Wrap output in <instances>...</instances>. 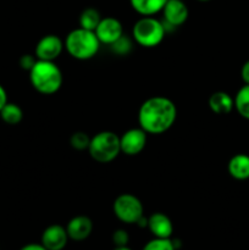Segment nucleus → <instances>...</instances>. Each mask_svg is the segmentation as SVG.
I'll return each instance as SVG.
<instances>
[{
    "mask_svg": "<svg viewBox=\"0 0 249 250\" xmlns=\"http://www.w3.org/2000/svg\"><path fill=\"white\" fill-rule=\"evenodd\" d=\"M176 119L177 107L166 97H151L139 107V127L149 134L165 133L173 126Z\"/></svg>",
    "mask_w": 249,
    "mask_h": 250,
    "instance_id": "obj_1",
    "label": "nucleus"
},
{
    "mask_svg": "<svg viewBox=\"0 0 249 250\" xmlns=\"http://www.w3.org/2000/svg\"><path fill=\"white\" fill-rule=\"evenodd\" d=\"M29 81L37 92L51 95L62 85V72L54 61L37 60L29 71Z\"/></svg>",
    "mask_w": 249,
    "mask_h": 250,
    "instance_id": "obj_2",
    "label": "nucleus"
},
{
    "mask_svg": "<svg viewBox=\"0 0 249 250\" xmlns=\"http://www.w3.org/2000/svg\"><path fill=\"white\" fill-rule=\"evenodd\" d=\"M63 44L67 53L73 59L84 61L97 55L102 43L98 39L95 32L80 27L67 34Z\"/></svg>",
    "mask_w": 249,
    "mask_h": 250,
    "instance_id": "obj_3",
    "label": "nucleus"
},
{
    "mask_svg": "<svg viewBox=\"0 0 249 250\" xmlns=\"http://www.w3.org/2000/svg\"><path fill=\"white\" fill-rule=\"evenodd\" d=\"M88 151L93 160L98 163H111L121 153L120 137L111 131L99 132L90 138Z\"/></svg>",
    "mask_w": 249,
    "mask_h": 250,
    "instance_id": "obj_4",
    "label": "nucleus"
},
{
    "mask_svg": "<svg viewBox=\"0 0 249 250\" xmlns=\"http://www.w3.org/2000/svg\"><path fill=\"white\" fill-rule=\"evenodd\" d=\"M165 24L153 16H143L134 23L132 37L138 45L155 48L165 37Z\"/></svg>",
    "mask_w": 249,
    "mask_h": 250,
    "instance_id": "obj_5",
    "label": "nucleus"
},
{
    "mask_svg": "<svg viewBox=\"0 0 249 250\" xmlns=\"http://www.w3.org/2000/svg\"><path fill=\"white\" fill-rule=\"evenodd\" d=\"M112 210L117 219L126 225H136L142 216H144L143 204L133 194L124 193L115 199Z\"/></svg>",
    "mask_w": 249,
    "mask_h": 250,
    "instance_id": "obj_6",
    "label": "nucleus"
},
{
    "mask_svg": "<svg viewBox=\"0 0 249 250\" xmlns=\"http://www.w3.org/2000/svg\"><path fill=\"white\" fill-rule=\"evenodd\" d=\"M65 44L61 38L55 34H46L43 38L39 39L36 45V58L38 60L54 61L61 55Z\"/></svg>",
    "mask_w": 249,
    "mask_h": 250,
    "instance_id": "obj_7",
    "label": "nucleus"
},
{
    "mask_svg": "<svg viewBox=\"0 0 249 250\" xmlns=\"http://www.w3.org/2000/svg\"><path fill=\"white\" fill-rule=\"evenodd\" d=\"M146 132L142 129L141 127L131 128L124 132L120 137V146H121V153L126 154L128 156L138 155L143 151L146 144Z\"/></svg>",
    "mask_w": 249,
    "mask_h": 250,
    "instance_id": "obj_8",
    "label": "nucleus"
},
{
    "mask_svg": "<svg viewBox=\"0 0 249 250\" xmlns=\"http://www.w3.org/2000/svg\"><path fill=\"white\" fill-rule=\"evenodd\" d=\"M94 32L100 43L111 45L124 36V27L121 22L115 17H104Z\"/></svg>",
    "mask_w": 249,
    "mask_h": 250,
    "instance_id": "obj_9",
    "label": "nucleus"
},
{
    "mask_svg": "<svg viewBox=\"0 0 249 250\" xmlns=\"http://www.w3.org/2000/svg\"><path fill=\"white\" fill-rule=\"evenodd\" d=\"M164 21L170 27H180L189 16L188 7L182 0H167L163 9Z\"/></svg>",
    "mask_w": 249,
    "mask_h": 250,
    "instance_id": "obj_10",
    "label": "nucleus"
},
{
    "mask_svg": "<svg viewBox=\"0 0 249 250\" xmlns=\"http://www.w3.org/2000/svg\"><path fill=\"white\" fill-rule=\"evenodd\" d=\"M68 239L67 231L61 225H50L42 233V244L48 250H62Z\"/></svg>",
    "mask_w": 249,
    "mask_h": 250,
    "instance_id": "obj_11",
    "label": "nucleus"
},
{
    "mask_svg": "<svg viewBox=\"0 0 249 250\" xmlns=\"http://www.w3.org/2000/svg\"><path fill=\"white\" fill-rule=\"evenodd\" d=\"M68 238L75 242L85 241L93 232V221L85 215L72 217L66 226Z\"/></svg>",
    "mask_w": 249,
    "mask_h": 250,
    "instance_id": "obj_12",
    "label": "nucleus"
},
{
    "mask_svg": "<svg viewBox=\"0 0 249 250\" xmlns=\"http://www.w3.org/2000/svg\"><path fill=\"white\" fill-rule=\"evenodd\" d=\"M155 238H171L173 233L172 221L163 212H154L148 217L146 226Z\"/></svg>",
    "mask_w": 249,
    "mask_h": 250,
    "instance_id": "obj_13",
    "label": "nucleus"
},
{
    "mask_svg": "<svg viewBox=\"0 0 249 250\" xmlns=\"http://www.w3.org/2000/svg\"><path fill=\"white\" fill-rule=\"evenodd\" d=\"M227 170L231 177L234 180L244 181L249 178V155L247 154H237L232 156L228 161Z\"/></svg>",
    "mask_w": 249,
    "mask_h": 250,
    "instance_id": "obj_14",
    "label": "nucleus"
},
{
    "mask_svg": "<svg viewBox=\"0 0 249 250\" xmlns=\"http://www.w3.org/2000/svg\"><path fill=\"white\" fill-rule=\"evenodd\" d=\"M210 110L216 115H227L234 107V100L226 92H215L209 98Z\"/></svg>",
    "mask_w": 249,
    "mask_h": 250,
    "instance_id": "obj_15",
    "label": "nucleus"
},
{
    "mask_svg": "<svg viewBox=\"0 0 249 250\" xmlns=\"http://www.w3.org/2000/svg\"><path fill=\"white\" fill-rule=\"evenodd\" d=\"M167 0H129L132 9L142 16H154L163 11Z\"/></svg>",
    "mask_w": 249,
    "mask_h": 250,
    "instance_id": "obj_16",
    "label": "nucleus"
},
{
    "mask_svg": "<svg viewBox=\"0 0 249 250\" xmlns=\"http://www.w3.org/2000/svg\"><path fill=\"white\" fill-rule=\"evenodd\" d=\"M0 117H1V120L6 125L15 126V125H19L22 121L23 111H22V109L17 104L7 102L6 105L0 111Z\"/></svg>",
    "mask_w": 249,
    "mask_h": 250,
    "instance_id": "obj_17",
    "label": "nucleus"
},
{
    "mask_svg": "<svg viewBox=\"0 0 249 250\" xmlns=\"http://www.w3.org/2000/svg\"><path fill=\"white\" fill-rule=\"evenodd\" d=\"M100 21H102V16L99 11L94 7H87L83 10L80 16V27L94 32Z\"/></svg>",
    "mask_w": 249,
    "mask_h": 250,
    "instance_id": "obj_18",
    "label": "nucleus"
},
{
    "mask_svg": "<svg viewBox=\"0 0 249 250\" xmlns=\"http://www.w3.org/2000/svg\"><path fill=\"white\" fill-rule=\"evenodd\" d=\"M234 107L243 119L249 120V84H244L234 97Z\"/></svg>",
    "mask_w": 249,
    "mask_h": 250,
    "instance_id": "obj_19",
    "label": "nucleus"
},
{
    "mask_svg": "<svg viewBox=\"0 0 249 250\" xmlns=\"http://www.w3.org/2000/svg\"><path fill=\"white\" fill-rule=\"evenodd\" d=\"M142 250H176V247L171 238H155L154 237Z\"/></svg>",
    "mask_w": 249,
    "mask_h": 250,
    "instance_id": "obj_20",
    "label": "nucleus"
},
{
    "mask_svg": "<svg viewBox=\"0 0 249 250\" xmlns=\"http://www.w3.org/2000/svg\"><path fill=\"white\" fill-rule=\"evenodd\" d=\"M90 143V137L84 132H76L71 136L70 144L76 150H84L88 149Z\"/></svg>",
    "mask_w": 249,
    "mask_h": 250,
    "instance_id": "obj_21",
    "label": "nucleus"
},
{
    "mask_svg": "<svg viewBox=\"0 0 249 250\" xmlns=\"http://www.w3.org/2000/svg\"><path fill=\"white\" fill-rule=\"evenodd\" d=\"M111 49L114 53L119 54V55H127L132 49V43L126 36H122L121 38L117 39L114 44H111Z\"/></svg>",
    "mask_w": 249,
    "mask_h": 250,
    "instance_id": "obj_22",
    "label": "nucleus"
},
{
    "mask_svg": "<svg viewBox=\"0 0 249 250\" xmlns=\"http://www.w3.org/2000/svg\"><path fill=\"white\" fill-rule=\"evenodd\" d=\"M129 242V234L126 229H116V231L112 233V243L115 244V247H126L128 246Z\"/></svg>",
    "mask_w": 249,
    "mask_h": 250,
    "instance_id": "obj_23",
    "label": "nucleus"
},
{
    "mask_svg": "<svg viewBox=\"0 0 249 250\" xmlns=\"http://www.w3.org/2000/svg\"><path fill=\"white\" fill-rule=\"evenodd\" d=\"M37 60H38V59H37L36 56L27 54V55L21 56V59H20V65H21V67L23 68V70L28 71L29 72L31 68L34 66V63L37 62Z\"/></svg>",
    "mask_w": 249,
    "mask_h": 250,
    "instance_id": "obj_24",
    "label": "nucleus"
},
{
    "mask_svg": "<svg viewBox=\"0 0 249 250\" xmlns=\"http://www.w3.org/2000/svg\"><path fill=\"white\" fill-rule=\"evenodd\" d=\"M241 77L246 84H249V60L246 61V62L243 63V66H242Z\"/></svg>",
    "mask_w": 249,
    "mask_h": 250,
    "instance_id": "obj_25",
    "label": "nucleus"
},
{
    "mask_svg": "<svg viewBox=\"0 0 249 250\" xmlns=\"http://www.w3.org/2000/svg\"><path fill=\"white\" fill-rule=\"evenodd\" d=\"M20 250H48L42 243H29L22 247Z\"/></svg>",
    "mask_w": 249,
    "mask_h": 250,
    "instance_id": "obj_26",
    "label": "nucleus"
},
{
    "mask_svg": "<svg viewBox=\"0 0 249 250\" xmlns=\"http://www.w3.org/2000/svg\"><path fill=\"white\" fill-rule=\"evenodd\" d=\"M7 103V93L5 90V88L0 84V111H1L2 107L6 105Z\"/></svg>",
    "mask_w": 249,
    "mask_h": 250,
    "instance_id": "obj_27",
    "label": "nucleus"
},
{
    "mask_svg": "<svg viewBox=\"0 0 249 250\" xmlns=\"http://www.w3.org/2000/svg\"><path fill=\"white\" fill-rule=\"evenodd\" d=\"M114 250H132V249L128 248V246H126V247H115Z\"/></svg>",
    "mask_w": 249,
    "mask_h": 250,
    "instance_id": "obj_28",
    "label": "nucleus"
},
{
    "mask_svg": "<svg viewBox=\"0 0 249 250\" xmlns=\"http://www.w3.org/2000/svg\"><path fill=\"white\" fill-rule=\"evenodd\" d=\"M198 1H202V2H207V1H210V0H198Z\"/></svg>",
    "mask_w": 249,
    "mask_h": 250,
    "instance_id": "obj_29",
    "label": "nucleus"
}]
</instances>
